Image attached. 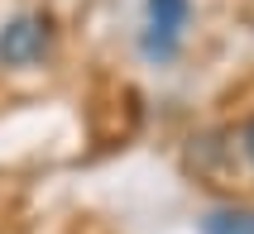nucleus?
Returning a JSON list of instances; mask_svg holds the SVG:
<instances>
[{
    "label": "nucleus",
    "instance_id": "nucleus-1",
    "mask_svg": "<svg viewBox=\"0 0 254 234\" xmlns=\"http://www.w3.org/2000/svg\"><path fill=\"white\" fill-rule=\"evenodd\" d=\"M192 19V0H144V34L139 53L149 62H173L183 48V29Z\"/></svg>",
    "mask_w": 254,
    "mask_h": 234
},
{
    "label": "nucleus",
    "instance_id": "nucleus-2",
    "mask_svg": "<svg viewBox=\"0 0 254 234\" xmlns=\"http://www.w3.org/2000/svg\"><path fill=\"white\" fill-rule=\"evenodd\" d=\"M53 53V19L43 10L14 14L0 29V67H34Z\"/></svg>",
    "mask_w": 254,
    "mask_h": 234
},
{
    "label": "nucleus",
    "instance_id": "nucleus-3",
    "mask_svg": "<svg viewBox=\"0 0 254 234\" xmlns=\"http://www.w3.org/2000/svg\"><path fill=\"white\" fill-rule=\"evenodd\" d=\"M201 234H254V206H211L197 215Z\"/></svg>",
    "mask_w": 254,
    "mask_h": 234
},
{
    "label": "nucleus",
    "instance_id": "nucleus-4",
    "mask_svg": "<svg viewBox=\"0 0 254 234\" xmlns=\"http://www.w3.org/2000/svg\"><path fill=\"white\" fill-rule=\"evenodd\" d=\"M240 148H245V158L254 163V120H245V129H240Z\"/></svg>",
    "mask_w": 254,
    "mask_h": 234
}]
</instances>
